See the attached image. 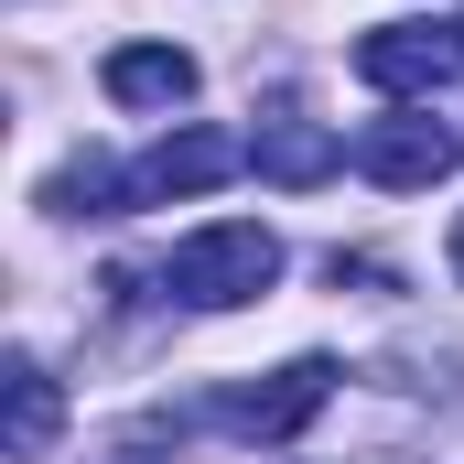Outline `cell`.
Instances as JSON below:
<instances>
[{
    "label": "cell",
    "mask_w": 464,
    "mask_h": 464,
    "mask_svg": "<svg viewBox=\"0 0 464 464\" xmlns=\"http://www.w3.org/2000/svg\"><path fill=\"white\" fill-rule=\"evenodd\" d=\"M270 281H281V237L248 227V217H237V227H195L162 259V292L195 303V314H237V303H259Z\"/></svg>",
    "instance_id": "1"
},
{
    "label": "cell",
    "mask_w": 464,
    "mask_h": 464,
    "mask_svg": "<svg viewBox=\"0 0 464 464\" xmlns=\"http://www.w3.org/2000/svg\"><path fill=\"white\" fill-rule=\"evenodd\" d=\"M324 400H335V356H292V367H270V378H248V389H217L206 421L237 432V443H292Z\"/></svg>",
    "instance_id": "2"
},
{
    "label": "cell",
    "mask_w": 464,
    "mask_h": 464,
    "mask_svg": "<svg viewBox=\"0 0 464 464\" xmlns=\"http://www.w3.org/2000/svg\"><path fill=\"white\" fill-rule=\"evenodd\" d=\"M356 76L378 98H443L464 76V22H378L356 44Z\"/></svg>",
    "instance_id": "3"
},
{
    "label": "cell",
    "mask_w": 464,
    "mask_h": 464,
    "mask_svg": "<svg viewBox=\"0 0 464 464\" xmlns=\"http://www.w3.org/2000/svg\"><path fill=\"white\" fill-rule=\"evenodd\" d=\"M227 173H248V140L227 130H173L130 162V206H173V195H217Z\"/></svg>",
    "instance_id": "4"
},
{
    "label": "cell",
    "mask_w": 464,
    "mask_h": 464,
    "mask_svg": "<svg viewBox=\"0 0 464 464\" xmlns=\"http://www.w3.org/2000/svg\"><path fill=\"white\" fill-rule=\"evenodd\" d=\"M356 173L389 184V195H421V184L454 173V130H432V119H367L356 130Z\"/></svg>",
    "instance_id": "5"
},
{
    "label": "cell",
    "mask_w": 464,
    "mask_h": 464,
    "mask_svg": "<svg viewBox=\"0 0 464 464\" xmlns=\"http://www.w3.org/2000/svg\"><path fill=\"white\" fill-rule=\"evenodd\" d=\"M54 432H65V389H54V367H44V356H11V367H0V454H11V464H44Z\"/></svg>",
    "instance_id": "6"
},
{
    "label": "cell",
    "mask_w": 464,
    "mask_h": 464,
    "mask_svg": "<svg viewBox=\"0 0 464 464\" xmlns=\"http://www.w3.org/2000/svg\"><path fill=\"white\" fill-rule=\"evenodd\" d=\"M248 162H259L270 184H292V195H303V184H324V173H346V162H356V140H335L324 119H259V140H248Z\"/></svg>",
    "instance_id": "7"
},
{
    "label": "cell",
    "mask_w": 464,
    "mask_h": 464,
    "mask_svg": "<svg viewBox=\"0 0 464 464\" xmlns=\"http://www.w3.org/2000/svg\"><path fill=\"white\" fill-rule=\"evenodd\" d=\"M98 87H109L119 109H184V98H195V54H184V44H119Z\"/></svg>",
    "instance_id": "8"
},
{
    "label": "cell",
    "mask_w": 464,
    "mask_h": 464,
    "mask_svg": "<svg viewBox=\"0 0 464 464\" xmlns=\"http://www.w3.org/2000/svg\"><path fill=\"white\" fill-rule=\"evenodd\" d=\"M44 206H54V217H119V206H130V173L98 162V151H76V162L44 184Z\"/></svg>",
    "instance_id": "9"
},
{
    "label": "cell",
    "mask_w": 464,
    "mask_h": 464,
    "mask_svg": "<svg viewBox=\"0 0 464 464\" xmlns=\"http://www.w3.org/2000/svg\"><path fill=\"white\" fill-rule=\"evenodd\" d=\"M454 281H464V217H454Z\"/></svg>",
    "instance_id": "10"
}]
</instances>
